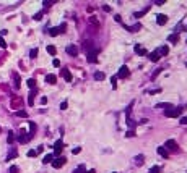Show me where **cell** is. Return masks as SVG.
<instances>
[{"label": "cell", "instance_id": "cell-1", "mask_svg": "<svg viewBox=\"0 0 187 173\" xmlns=\"http://www.w3.org/2000/svg\"><path fill=\"white\" fill-rule=\"evenodd\" d=\"M181 112H182V109L173 107V109H169V110H166L164 115H166V117H169V118H176V117H179V115H181Z\"/></svg>", "mask_w": 187, "mask_h": 173}, {"label": "cell", "instance_id": "cell-2", "mask_svg": "<svg viewBox=\"0 0 187 173\" xmlns=\"http://www.w3.org/2000/svg\"><path fill=\"white\" fill-rule=\"evenodd\" d=\"M65 28H67V24H60V26H57V28H52V29L49 31V34L51 36H59V34H62V33H65Z\"/></svg>", "mask_w": 187, "mask_h": 173}, {"label": "cell", "instance_id": "cell-3", "mask_svg": "<svg viewBox=\"0 0 187 173\" xmlns=\"http://www.w3.org/2000/svg\"><path fill=\"white\" fill-rule=\"evenodd\" d=\"M63 163H65V157H59V159L52 160V167H54V168H60Z\"/></svg>", "mask_w": 187, "mask_h": 173}, {"label": "cell", "instance_id": "cell-4", "mask_svg": "<svg viewBox=\"0 0 187 173\" xmlns=\"http://www.w3.org/2000/svg\"><path fill=\"white\" fill-rule=\"evenodd\" d=\"M166 147L169 149V150H177V142L174 139H168L166 141Z\"/></svg>", "mask_w": 187, "mask_h": 173}, {"label": "cell", "instance_id": "cell-5", "mask_svg": "<svg viewBox=\"0 0 187 173\" xmlns=\"http://www.w3.org/2000/svg\"><path fill=\"white\" fill-rule=\"evenodd\" d=\"M129 73H130V71H129L127 66H122V68L119 70V73H117V78H127Z\"/></svg>", "mask_w": 187, "mask_h": 173}, {"label": "cell", "instance_id": "cell-6", "mask_svg": "<svg viewBox=\"0 0 187 173\" xmlns=\"http://www.w3.org/2000/svg\"><path fill=\"white\" fill-rule=\"evenodd\" d=\"M156 23L160 24V26L166 24V23H168V16H166V15H158V16H156Z\"/></svg>", "mask_w": 187, "mask_h": 173}, {"label": "cell", "instance_id": "cell-7", "mask_svg": "<svg viewBox=\"0 0 187 173\" xmlns=\"http://www.w3.org/2000/svg\"><path fill=\"white\" fill-rule=\"evenodd\" d=\"M63 149V142L59 139V141H55V144H54V150H55V154H60V150Z\"/></svg>", "mask_w": 187, "mask_h": 173}, {"label": "cell", "instance_id": "cell-8", "mask_svg": "<svg viewBox=\"0 0 187 173\" xmlns=\"http://www.w3.org/2000/svg\"><path fill=\"white\" fill-rule=\"evenodd\" d=\"M65 50H67V53H68V55H73V57L78 53V49H77L75 45H67V49H65Z\"/></svg>", "mask_w": 187, "mask_h": 173}, {"label": "cell", "instance_id": "cell-9", "mask_svg": "<svg viewBox=\"0 0 187 173\" xmlns=\"http://www.w3.org/2000/svg\"><path fill=\"white\" fill-rule=\"evenodd\" d=\"M96 55H98V50H96V49L91 50V53L88 55V62H90V63H96Z\"/></svg>", "mask_w": 187, "mask_h": 173}, {"label": "cell", "instance_id": "cell-10", "mask_svg": "<svg viewBox=\"0 0 187 173\" xmlns=\"http://www.w3.org/2000/svg\"><path fill=\"white\" fill-rule=\"evenodd\" d=\"M46 83L55 84V83H57V76H55V74H47V76H46Z\"/></svg>", "mask_w": 187, "mask_h": 173}, {"label": "cell", "instance_id": "cell-11", "mask_svg": "<svg viewBox=\"0 0 187 173\" xmlns=\"http://www.w3.org/2000/svg\"><path fill=\"white\" fill-rule=\"evenodd\" d=\"M62 76L65 78V81H67V83H70V81H72V74H70V71H68V70H62Z\"/></svg>", "mask_w": 187, "mask_h": 173}, {"label": "cell", "instance_id": "cell-12", "mask_svg": "<svg viewBox=\"0 0 187 173\" xmlns=\"http://www.w3.org/2000/svg\"><path fill=\"white\" fill-rule=\"evenodd\" d=\"M140 28H142V24L137 23V24H134V26H127V29H129L130 33H137V31L140 29Z\"/></svg>", "mask_w": 187, "mask_h": 173}, {"label": "cell", "instance_id": "cell-13", "mask_svg": "<svg viewBox=\"0 0 187 173\" xmlns=\"http://www.w3.org/2000/svg\"><path fill=\"white\" fill-rule=\"evenodd\" d=\"M29 138H31L29 134H26V133H21L20 136H18V141H20V142H26V141L29 139Z\"/></svg>", "mask_w": 187, "mask_h": 173}, {"label": "cell", "instance_id": "cell-14", "mask_svg": "<svg viewBox=\"0 0 187 173\" xmlns=\"http://www.w3.org/2000/svg\"><path fill=\"white\" fill-rule=\"evenodd\" d=\"M168 52H169V49H168V47H166V45H163V47H160V49H158V50H156V53H158V55H166Z\"/></svg>", "mask_w": 187, "mask_h": 173}, {"label": "cell", "instance_id": "cell-15", "mask_svg": "<svg viewBox=\"0 0 187 173\" xmlns=\"http://www.w3.org/2000/svg\"><path fill=\"white\" fill-rule=\"evenodd\" d=\"M148 58L151 62H158V60H160V55H158L156 52H151V53H148Z\"/></svg>", "mask_w": 187, "mask_h": 173}, {"label": "cell", "instance_id": "cell-16", "mask_svg": "<svg viewBox=\"0 0 187 173\" xmlns=\"http://www.w3.org/2000/svg\"><path fill=\"white\" fill-rule=\"evenodd\" d=\"M158 154H160L161 157H164V159H168V150L164 149V147H158Z\"/></svg>", "mask_w": 187, "mask_h": 173}, {"label": "cell", "instance_id": "cell-17", "mask_svg": "<svg viewBox=\"0 0 187 173\" xmlns=\"http://www.w3.org/2000/svg\"><path fill=\"white\" fill-rule=\"evenodd\" d=\"M135 52H137V53H142V55H148V52H146L145 49H142L140 45H135Z\"/></svg>", "mask_w": 187, "mask_h": 173}, {"label": "cell", "instance_id": "cell-18", "mask_svg": "<svg viewBox=\"0 0 187 173\" xmlns=\"http://www.w3.org/2000/svg\"><path fill=\"white\" fill-rule=\"evenodd\" d=\"M168 41H169V42H177V41H179V36H177V34H171L169 37H168Z\"/></svg>", "mask_w": 187, "mask_h": 173}, {"label": "cell", "instance_id": "cell-19", "mask_svg": "<svg viewBox=\"0 0 187 173\" xmlns=\"http://www.w3.org/2000/svg\"><path fill=\"white\" fill-rule=\"evenodd\" d=\"M95 79H96V81H101V79H104V73H101V71L95 73Z\"/></svg>", "mask_w": 187, "mask_h": 173}, {"label": "cell", "instance_id": "cell-20", "mask_svg": "<svg viewBox=\"0 0 187 173\" xmlns=\"http://www.w3.org/2000/svg\"><path fill=\"white\" fill-rule=\"evenodd\" d=\"M47 52H49L51 55H55V53H57V49H55L54 45H47Z\"/></svg>", "mask_w": 187, "mask_h": 173}, {"label": "cell", "instance_id": "cell-21", "mask_svg": "<svg viewBox=\"0 0 187 173\" xmlns=\"http://www.w3.org/2000/svg\"><path fill=\"white\" fill-rule=\"evenodd\" d=\"M28 88H31V89H34L36 88V79H28Z\"/></svg>", "mask_w": 187, "mask_h": 173}, {"label": "cell", "instance_id": "cell-22", "mask_svg": "<svg viewBox=\"0 0 187 173\" xmlns=\"http://www.w3.org/2000/svg\"><path fill=\"white\" fill-rule=\"evenodd\" d=\"M42 163H52V155H51V154L42 159Z\"/></svg>", "mask_w": 187, "mask_h": 173}, {"label": "cell", "instance_id": "cell-23", "mask_svg": "<svg viewBox=\"0 0 187 173\" xmlns=\"http://www.w3.org/2000/svg\"><path fill=\"white\" fill-rule=\"evenodd\" d=\"M16 117H21V118H26V117H28V113H26L24 110H18V112H16Z\"/></svg>", "mask_w": 187, "mask_h": 173}, {"label": "cell", "instance_id": "cell-24", "mask_svg": "<svg viewBox=\"0 0 187 173\" xmlns=\"http://www.w3.org/2000/svg\"><path fill=\"white\" fill-rule=\"evenodd\" d=\"M7 141H8V144H12V142L15 141V134H13V133H8V138H7Z\"/></svg>", "mask_w": 187, "mask_h": 173}, {"label": "cell", "instance_id": "cell-25", "mask_svg": "<svg viewBox=\"0 0 187 173\" xmlns=\"http://www.w3.org/2000/svg\"><path fill=\"white\" fill-rule=\"evenodd\" d=\"M16 155H18V152H16V150H12V152H10V155L7 157V160H12V159H13V157H16Z\"/></svg>", "mask_w": 187, "mask_h": 173}, {"label": "cell", "instance_id": "cell-26", "mask_svg": "<svg viewBox=\"0 0 187 173\" xmlns=\"http://www.w3.org/2000/svg\"><path fill=\"white\" fill-rule=\"evenodd\" d=\"M29 57H31V58H36V57H37V49H33L29 52Z\"/></svg>", "mask_w": 187, "mask_h": 173}, {"label": "cell", "instance_id": "cell-27", "mask_svg": "<svg viewBox=\"0 0 187 173\" xmlns=\"http://www.w3.org/2000/svg\"><path fill=\"white\" fill-rule=\"evenodd\" d=\"M135 160H137L138 165H142V163H143V155H137V157H135Z\"/></svg>", "mask_w": 187, "mask_h": 173}, {"label": "cell", "instance_id": "cell-28", "mask_svg": "<svg viewBox=\"0 0 187 173\" xmlns=\"http://www.w3.org/2000/svg\"><path fill=\"white\" fill-rule=\"evenodd\" d=\"M18 171H20V168H18L16 165H12L10 167V173H18Z\"/></svg>", "mask_w": 187, "mask_h": 173}, {"label": "cell", "instance_id": "cell-29", "mask_svg": "<svg viewBox=\"0 0 187 173\" xmlns=\"http://www.w3.org/2000/svg\"><path fill=\"white\" fill-rule=\"evenodd\" d=\"M28 104H29V105L34 104V94H29V97H28Z\"/></svg>", "mask_w": 187, "mask_h": 173}, {"label": "cell", "instance_id": "cell-30", "mask_svg": "<svg viewBox=\"0 0 187 173\" xmlns=\"http://www.w3.org/2000/svg\"><path fill=\"white\" fill-rule=\"evenodd\" d=\"M29 129H31V133H29V136H33V133H34V129H36V125H34L33 121L29 123Z\"/></svg>", "mask_w": 187, "mask_h": 173}, {"label": "cell", "instance_id": "cell-31", "mask_svg": "<svg viewBox=\"0 0 187 173\" xmlns=\"http://www.w3.org/2000/svg\"><path fill=\"white\" fill-rule=\"evenodd\" d=\"M36 155H37L36 150H28V157H36Z\"/></svg>", "mask_w": 187, "mask_h": 173}, {"label": "cell", "instance_id": "cell-32", "mask_svg": "<svg viewBox=\"0 0 187 173\" xmlns=\"http://www.w3.org/2000/svg\"><path fill=\"white\" fill-rule=\"evenodd\" d=\"M0 47H2V49H5V47H7V42L3 41V37H0Z\"/></svg>", "mask_w": 187, "mask_h": 173}, {"label": "cell", "instance_id": "cell-33", "mask_svg": "<svg viewBox=\"0 0 187 173\" xmlns=\"http://www.w3.org/2000/svg\"><path fill=\"white\" fill-rule=\"evenodd\" d=\"M81 152V147H75L73 150H72V154H75V155H77V154H80Z\"/></svg>", "mask_w": 187, "mask_h": 173}, {"label": "cell", "instance_id": "cell-34", "mask_svg": "<svg viewBox=\"0 0 187 173\" xmlns=\"http://www.w3.org/2000/svg\"><path fill=\"white\" fill-rule=\"evenodd\" d=\"M125 136H129V138H132V136H135V133H134V129H130V131H127V133H125Z\"/></svg>", "mask_w": 187, "mask_h": 173}, {"label": "cell", "instance_id": "cell-35", "mask_svg": "<svg viewBox=\"0 0 187 173\" xmlns=\"http://www.w3.org/2000/svg\"><path fill=\"white\" fill-rule=\"evenodd\" d=\"M67 105H68L67 102H62L60 104V110H67Z\"/></svg>", "mask_w": 187, "mask_h": 173}, {"label": "cell", "instance_id": "cell-36", "mask_svg": "<svg viewBox=\"0 0 187 173\" xmlns=\"http://www.w3.org/2000/svg\"><path fill=\"white\" fill-rule=\"evenodd\" d=\"M127 125H129L130 128H134V126H135V123H134V120H130V118L127 120Z\"/></svg>", "mask_w": 187, "mask_h": 173}, {"label": "cell", "instance_id": "cell-37", "mask_svg": "<svg viewBox=\"0 0 187 173\" xmlns=\"http://www.w3.org/2000/svg\"><path fill=\"white\" fill-rule=\"evenodd\" d=\"M52 65H54V66H55V68H59V66H60V62H59V60H57V58H55V60H54V62H52Z\"/></svg>", "mask_w": 187, "mask_h": 173}, {"label": "cell", "instance_id": "cell-38", "mask_svg": "<svg viewBox=\"0 0 187 173\" xmlns=\"http://www.w3.org/2000/svg\"><path fill=\"white\" fill-rule=\"evenodd\" d=\"M160 171V167H153L151 170H150V173H158Z\"/></svg>", "mask_w": 187, "mask_h": 173}, {"label": "cell", "instance_id": "cell-39", "mask_svg": "<svg viewBox=\"0 0 187 173\" xmlns=\"http://www.w3.org/2000/svg\"><path fill=\"white\" fill-rule=\"evenodd\" d=\"M41 18H42V13H41V12L34 15V20H41Z\"/></svg>", "mask_w": 187, "mask_h": 173}, {"label": "cell", "instance_id": "cell-40", "mask_svg": "<svg viewBox=\"0 0 187 173\" xmlns=\"http://www.w3.org/2000/svg\"><path fill=\"white\" fill-rule=\"evenodd\" d=\"M102 10H104V12H111V7L109 5H104V7H102Z\"/></svg>", "mask_w": 187, "mask_h": 173}, {"label": "cell", "instance_id": "cell-41", "mask_svg": "<svg viewBox=\"0 0 187 173\" xmlns=\"http://www.w3.org/2000/svg\"><path fill=\"white\" fill-rule=\"evenodd\" d=\"M158 107H171L169 104H158Z\"/></svg>", "mask_w": 187, "mask_h": 173}, {"label": "cell", "instance_id": "cell-42", "mask_svg": "<svg viewBox=\"0 0 187 173\" xmlns=\"http://www.w3.org/2000/svg\"><path fill=\"white\" fill-rule=\"evenodd\" d=\"M155 3H156V5H163V3H164V0H156Z\"/></svg>", "mask_w": 187, "mask_h": 173}, {"label": "cell", "instance_id": "cell-43", "mask_svg": "<svg viewBox=\"0 0 187 173\" xmlns=\"http://www.w3.org/2000/svg\"><path fill=\"white\" fill-rule=\"evenodd\" d=\"M116 79H117V78H112V79H111V83H112V88H116Z\"/></svg>", "mask_w": 187, "mask_h": 173}, {"label": "cell", "instance_id": "cell-44", "mask_svg": "<svg viewBox=\"0 0 187 173\" xmlns=\"http://www.w3.org/2000/svg\"><path fill=\"white\" fill-rule=\"evenodd\" d=\"M181 123H182V125H187V117H184V118L181 120Z\"/></svg>", "mask_w": 187, "mask_h": 173}, {"label": "cell", "instance_id": "cell-45", "mask_svg": "<svg viewBox=\"0 0 187 173\" xmlns=\"http://www.w3.org/2000/svg\"><path fill=\"white\" fill-rule=\"evenodd\" d=\"M88 173H96V171H95V170H90V171H88Z\"/></svg>", "mask_w": 187, "mask_h": 173}, {"label": "cell", "instance_id": "cell-46", "mask_svg": "<svg viewBox=\"0 0 187 173\" xmlns=\"http://www.w3.org/2000/svg\"><path fill=\"white\" fill-rule=\"evenodd\" d=\"M0 133H2V128H0Z\"/></svg>", "mask_w": 187, "mask_h": 173}]
</instances>
